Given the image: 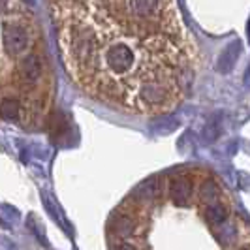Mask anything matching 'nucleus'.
<instances>
[{"label":"nucleus","instance_id":"f257e3e1","mask_svg":"<svg viewBox=\"0 0 250 250\" xmlns=\"http://www.w3.org/2000/svg\"><path fill=\"white\" fill-rule=\"evenodd\" d=\"M47 12L64 70L88 98L139 117L166 115L187 98L198 53L177 4L49 2Z\"/></svg>","mask_w":250,"mask_h":250},{"label":"nucleus","instance_id":"f03ea898","mask_svg":"<svg viewBox=\"0 0 250 250\" xmlns=\"http://www.w3.org/2000/svg\"><path fill=\"white\" fill-rule=\"evenodd\" d=\"M105 239L107 250H250V220L213 169L177 166L115 207Z\"/></svg>","mask_w":250,"mask_h":250},{"label":"nucleus","instance_id":"7ed1b4c3","mask_svg":"<svg viewBox=\"0 0 250 250\" xmlns=\"http://www.w3.org/2000/svg\"><path fill=\"white\" fill-rule=\"evenodd\" d=\"M55 74L36 13L19 0L2 2L0 105L4 121L40 130L49 121Z\"/></svg>","mask_w":250,"mask_h":250}]
</instances>
